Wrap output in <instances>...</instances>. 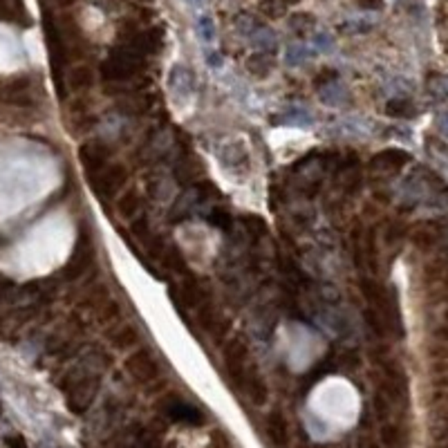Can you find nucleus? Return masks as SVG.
<instances>
[{
    "mask_svg": "<svg viewBox=\"0 0 448 448\" xmlns=\"http://www.w3.org/2000/svg\"><path fill=\"white\" fill-rule=\"evenodd\" d=\"M101 377L92 375L88 368H74L63 377L61 390L68 397V408L74 415H85L99 395Z\"/></svg>",
    "mask_w": 448,
    "mask_h": 448,
    "instance_id": "1",
    "label": "nucleus"
},
{
    "mask_svg": "<svg viewBox=\"0 0 448 448\" xmlns=\"http://www.w3.org/2000/svg\"><path fill=\"white\" fill-rule=\"evenodd\" d=\"M146 56L141 54L139 50H135L132 45L119 43L114 50H110V54L101 61V79L110 81V83H121L128 81L132 76H137V72L144 68Z\"/></svg>",
    "mask_w": 448,
    "mask_h": 448,
    "instance_id": "2",
    "label": "nucleus"
},
{
    "mask_svg": "<svg viewBox=\"0 0 448 448\" xmlns=\"http://www.w3.org/2000/svg\"><path fill=\"white\" fill-rule=\"evenodd\" d=\"M224 375L229 379V386L238 393H242L247 370H249V346L242 337H233L224 343Z\"/></svg>",
    "mask_w": 448,
    "mask_h": 448,
    "instance_id": "3",
    "label": "nucleus"
},
{
    "mask_svg": "<svg viewBox=\"0 0 448 448\" xmlns=\"http://www.w3.org/2000/svg\"><path fill=\"white\" fill-rule=\"evenodd\" d=\"M92 190L103 199H112L119 195V190L128 182V168L117 161H110L106 168L88 175Z\"/></svg>",
    "mask_w": 448,
    "mask_h": 448,
    "instance_id": "4",
    "label": "nucleus"
},
{
    "mask_svg": "<svg viewBox=\"0 0 448 448\" xmlns=\"http://www.w3.org/2000/svg\"><path fill=\"white\" fill-rule=\"evenodd\" d=\"M92 262H94V244H92V238L88 235V231H83L79 235V240H76V247L70 256V260L63 265V269L59 274H61L63 280L74 283L90 269Z\"/></svg>",
    "mask_w": 448,
    "mask_h": 448,
    "instance_id": "5",
    "label": "nucleus"
},
{
    "mask_svg": "<svg viewBox=\"0 0 448 448\" xmlns=\"http://www.w3.org/2000/svg\"><path fill=\"white\" fill-rule=\"evenodd\" d=\"M34 81L30 74H16L9 79H0V101L7 106L30 108L34 106Z\"/></svg>",
    "mask_w": 448,
    "mask_h": 448,
    "instance_id": "6",
    "label": "nucleus"
},
{
    "mask_svg": "<svg viewBox=\"0 0 448 448\" xmlns=\"http://www.w3.org/2000/svg\"><path fill=\"white\" fill-rule=\"evenodd\" d=\"M159 411L164 413V417H168L170 422H177V424H188V426L204 424V413L199 411L197 406L188 404L186 399L175 397V395L166 397L164 402L159 404Z\"/></svg>",
    "mask_w": 448,
    "mask_h": 448,
    "instance_id": "7",
    "label": "nucleus"
},
{
    "mask_svg": "<svg viewBox=\"0 0 448 448\" xmlns=\"http://www.w3.org/2000/svg\"><path fill=\"white\" fill-rule=\"evenodd\" d=\"M110 159H112V148L103 139H88L79 146V161L83 164L88 175L106 168L110 164Z\"/></svg>",
    "mask_w": 448,
    "mask_h": 448,
    "instance_id": "8",
    "label": "nucleus"
},
{
    "mask_svg": "<svg viewBox=\"0 0 448 448\" xmlns=\"http://www.w3.org/2000/svg\"><path fill=\"white\" fill-rule=\"evenodd\" d=\"M126 373L135 379L137 384H152V381L159 377V364L148 350L139 348L126 359Z\"/></svg>",
    "mask_w": 448,
    "mask_h": 448,
    "instance_id": "9",
    "label": "nucleus"
},
{
    "mask_svg": "<svg viewBox=\"0 0 448 448\" xmlns=\"http://www.w3.org/2000/svg\"><path fill=\"white\" fill-rule=\"evenodd\" d=\"M265 435H267V440L271 442V446H276V448L289 446V440H292L289 424L280 411H271L265 417Z\"/></svg>",
    "mask_w": 448,
    "mask_h": 448,
    "instance_id": "10",
    "label": "nucleus"
},
{
    "mask_svg": "<svg viewBox=\"0 0 448 448\" xmlns=\"http://www.w3.org/2000/svg\"><path fill=\"white\" fill-rule=\"evenodd\" d=\"M242 393L249 397V402L253 406H265L267 399H269V388H267V381H265V377L260 375V370L256 366H249V370H247Z\"/></svg>",
    "mask_w": 448,
    "mask_h": 448,
    "instance_id": "11",
    "label": "nucleus"
},
{
    "mask_svg": "<svg viewBox=\"0 0 448 448\" xmlns=\"http://www.w3.org/2000/svg\"><path fill=\"white\" fill-rule=\"evenodd\" d=\"M141 211H144V197L137 188H128L117 197V213L123 217V220H137L141 217Z\"/></svg>",
    "mask_w": 448,
    "mask_h": 448,
    "instance_id": "12",
    "label": "nucleus"
},
{
    "mask_svg": "<svg viewBox=\"0 0 448 448\" xmlns=\"http://www.w3.org/2000/svg\"><path fill=\"white\" fill-rule=\"evenodd\" d=\"M123 448H161L159 433H155L152 428L137 426L126 435V440H123Z\"/></svg>",
    "mask_w": 448,
    "mask_h": 448,
    "instance_id": "13",
    "label": "nucleus"
},
{
    "mask_svg": "<svg viewBox=\"0 0 448 448\" xmlns=\"http://www.w3.org/2000/svg\"><path fill=\"white\" fill-rule=\"evenodd\" d=\"M411 161V155L399 148H388V150H381L373 157V168H390V170H397L406 166Z\"/></svg>",
    "mask_w": 448,
    "mask_h": 448,
    "instance_id": "14",
    "label": "nucleus"
},
{
    "mask_svg": "<svg viewBox=\"0 0 448 448\" xmlns=\"http://www.w3.org/2000/svg\"><path fill=\"white\" fill-rule=\"evenodd\" d=\"M94 85V72L88 65H76L68 72V88L74 92H88Z\"/></svg>",
    "mask_w": 448,
    "mask_h": 448,
    "instance_id": "15",
    "label": "nucleus"
},
{
    "mask_svg": "<svg viewBox=\"0 0 448 448\" xmlns=\"http://www.w3.org/2000/svg\"><path fill=\"white\" fill-rule=\"evenodd\" d=\"M381 444L384 448H406V433L399 424H384L381 426Z\"/></svg>",
    "mask_w": 448,
    "mask_h": 448,
    "instance_id": "16",
    "label": "nucleus"
},
{
    "mask_svg": "<svg viewBox=\"0 0 448 448\" xmlns=\"http://www.w3.org/2000/svg\"><path fill=\"white\" fill-rule=\"evenodd\" d=\"M108 339H110V343L114 348L126 350V348L137 346V343H139V332L132 325H119V328H114V332H110Z\"/></svg>",
    "mask_w": 448,
    "mask_h": 448,
    "instance_id": "17",
    "label": "nucleus"
},
{
    "mask_svg": "<svg viewBox=\"0 0 448 448\" xmlns=\"http://www.w3.org/2000/svg\"><path fill=\"white\" fill-rule=\"evenodd\" d=\"M159 260L164 262L168 269H173V271H179V274H184L186 271V256H182V251L177 249V247H164V251H161L159 256Z\"/></svg>",
    "mask_w": 448,
    "mask_h": 448,
    "instance_id": "18",
    "label": "nucleus"
},
{
    "mask_svg": "<svg viewBox=\"0 0 448 448\" xmlns=\"http://www.w3.org/2000/svg\"><path fill=\"white\" fill-rule=\"evenodd\" d=\"M240 224L247 233H249L253 240H260L262 235H267V222L262 220L260 215H253V213H247L240 217Z\"/></svg>",
    "mask_w": 448,
    "mask_h": 448,
    "instance_id": "19",
    "label": "nucleus"
},
{
    "mask_svg": "<svg viewBox=\"0 0 448 448\" xmlns=\"http://www.w3.org/2000/svg\"><path fill=\"white\" fill-rule=\"evenodd\" d=\"M364 319H366V323L370 325V330L375 332L377 337H386L388 334V323H386V319H384V314H381L379 310H375V307H370L368 305V310L364 312Z\"/></svg>",
    "mask_w": 448,
    "mask_h": 448,
    "instance_id": "20",
    "label": "nucleus"
},
{
    "mask_svg": "<svg viewBox=\"0 0 448 448\" xmlns=\"http://www.w3.org/2000/svg\"><path fill=\"white\" fill-rule=\"evenodd\" d=\"M208 222L217 229H222V231H229V229L233 226V217L224 206H215V208H211V213H208Z\"/></svg>",
    "mask_w": 448,
    "mask_h": 448,
    "instance_id": "21",
    "label": "nucleus"
},
{
    "mask_svg": "<svg viewBox=\"0 0 448 448\" xmlns=\"http://www.w3.org/2000/svg\"><path fill=\"white\" fill-rule=\"evenodd\" d=\"M386 114H390V117H413L415 108L406 99H393L386 103Z\"/></svg>",
    "mask_w": 448,
    "mask_h": 448,
    "instance_id": "22",
    "label": "nucleus"
},
{
    "mask_svg": "<svg viewBox=\"0 0 448 448\" xmlns=\"http://www.w3.org/2000/svg\"><path fill=\"white\" fill-rule=\"evenodd\" d=\"M413 242L419 247V249H431V247L437 242V231L433 226L419 229V231L413 233Z\"/></svg>",
    "mask_w": 448,
    "mask_h": 448,
    "instance_id": "23",
    "label": "nucleus"
},
{
    "mask_svg": "<svg viewBox=\"0 0 448 448\" xmlns=\"http://www.w3.org/2000/svg\"><path fill=\"white\" fill-rule=\"evenodd\" d=\"M390 408H393V402H390V397L386 393H381L377 390L375 397H373V411L379 419H388L390 415Z\"/></svg>",
    "mask_w": 448,
    "mask_h": 448,
    "instance_id": "24",
    "label": "nucleus"
},
{
    "mask_svg": "<svg viewBox=\"0 0 448 448\" xmlns=\"http://www.w3.org/2000/svg\"><path fill=\"white\" fill-rule=\"evenodd\" d=\"M117 316H119V305L108 301V305L103 307V312H99V323H110V321H114Z\"/></svg>",
    "mask_w": 448,
    "mask_h": 448,
    "instance_id": "25",
    "label": "nucleus"
},
{
    "mask_svg": "<svg viewBox=\"0 0 448 448\" xmlns=\"http://www.w3.org/2000/svg\"><path fill=\"white\" fill-rule=\"evenodd\" d=\"M14 7L9 0H0V21H14Z\"/></svg>",
    "mask_w": 448,
    "mask_h": 448,
    "instance_id": "26",
    "label": "nucleus"
},
{
    "mask_svg": "<svg viewBox=\"0 0 448 448\" xmlns=\"http://www.w3.org/2000/svg\"><path fill=\"white\" fill-rule=\"evenodd\" d=\"M5 444H7V448H27V442H25L23 435H12V437H7Z\"/></svg>",
    "mask_w": 448,
    "mask_h": 448,
    "instance_id": "27",
    "label": "nucleus"
},
{
    "mask_svg": "<svg viewBox=\"0 0 448 448\" xmlns=\"http://www.w3.org/2000/svg\"><path fill=\"white\" fill-rule=\"evenodd\" d=\"M357 3L364 7V9H381L384 0H357Z\"/></svg>",
    "mask_w": 448,
    "mask_h": 448,
    "instance_id": "28",
    "label": "nucleus"
},
{
    "mask_svg": "<svg viewBox=\"0 0 448 448\" xmlns=\"http://www.w3.org/2000/svg\"><path fill=\"white\" fill-rule=\"evenodd\" d=\"M359 448H379V446H377V442H373V440H361Z\"/></svg>",
    "mask_w": 448,
    "mask_h": 448,
    "instance_id": "29",
    "label": "nucleus"
},
{
    "mask_svg": "<svg viewBox=\"0 0 448 448\" xmlns=\"http://www.w3.org/2000/svg\"><path fill=\"white\" fill-rule=\"evenodd\" d=\"M54 3H59V5H72V3H76V0H54Z\"/></svg>",
    "mask_w": 448,
    "mask_h": 448,
    "instance_id": "30",
    "label": "nucleus"
},
{
    "mask_svg": "<svg viewBox=\"0 0 448 448\" xmlns=\"http://www.w3.org/2000/svg\"><path fill=\"white\" fill-rule=\"evenodd\" d=\"M444 319H446V323H448V310H446V314H444Z\"/></svg>",
    "mask_w": 448,
    "mask_h": 448,
    "instance_id": "31",
    "label": "nucleus"
},
{
    "mask_svg": "<svg viewBox=\"0 0 448 448\" xmlns=\"http://www.w3.org/2000/svg\"><path fill=\"white\" fill-rule=\"evenodd\" d=\"M0 415H3V404H0Z\"/></svg>",
    "mask_w": 448,
    "mask_h": 448,
    "instance_id": "32",
    "label": "nucleus"
},
{
    "mask_svg": "<svg viewBox=\"0 0 448 448\" xmlns=\"http://www.w3.org/2000/svg\"><path fill=\"white\" fill-rule=\"evenodd\" d=\"M446 384H448V375H446Z\"/></svg>",
    "mask_w": 448,
    "mask_h": 448,
    "instance_id": "33",
    "label": "nucleus"
}]
</instances>
